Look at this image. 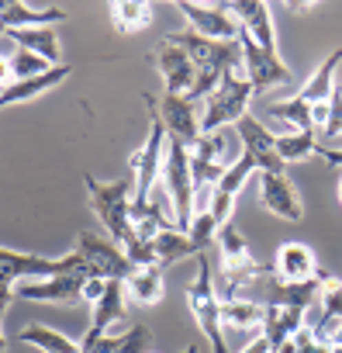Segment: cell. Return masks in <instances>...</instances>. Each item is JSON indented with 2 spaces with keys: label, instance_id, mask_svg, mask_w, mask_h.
<instances>
[{
  "label": "cell",
  "instance_id": "obj_1",
  "mask_svg": "<svg viewBox=\"0 0 342 353\" xmlns=\"http://www.w3.org/2000/svg\"><path fill=\"white\" fill-rule=\"evenodd\" d=\"M339 63H342V49H332V52L318 63V70L308 77V83H304L294 97H287V101H273V104L266 108V114H273V118L284 121V125H294L297 132H314L311 114H314L318 104H328V101H332Z\"/></svg>",
  "mask_w": 342,
  "mask_h": 353
},
{
  "label": "cell",
  "instance_id": "obj_2",
  "mask_svg": "<svg viewBox=\"0 0 342 353\" xmlns=\"http://www.w3.org/2000/svg\"><path fill=\"white\" fill-rule=\"evenodd\" d=\"M83 188H87V201H90L94 215L100 219V225L107 229V236H111L118 246H125V243L135 236V229H131L135 176L125 170L121 181L104 184V181H97L94 173H87V176H83Z\"/></svg>",
  "mask_w": 342,
  "mask_h": 353
},
{
  "label": "cell",
  "instance_id": "obj_3",
  "mask_svg": "<svg viewBox=\"0 0 342 353\" xmlns=\"http://www.w3.org/2000/svg\"><path fill=\"white\" fill-rule=\"evenodd\" d=\"M187 305H191V315H194L201 336L208 339V350L211 353H228L225 322H222V298H218V288H215V270H211L204 253L197 256V277L187 288Z\"/></svg>",
  "mask_w": 342,
  "mask_h": 353
},
{
  "label": "cell",
  "instance_id": "obj_4",
  "mask_svg": "<svg viewBox=\"0 0 342 353\" xmlns=\"http://www.w3.org/2000/svg\"><path fill=\"white\" fill-rule=\"evenodd\" d=\"M159 184L166 188L169 208H173V222L180 232L191 229L194 219V176H191V149L177 139L166 142V159H162V176Z\"/></svg>",
  "mask_w": 342,
  "mask_h": 353
},
{
  "label": "cell",
  "instance_id": "obj_5",
  "mask_svg": "<svg viewBox=\"0 0 342 353\" xmlns=\"http://www.w3.org/2000/svg\"><path fill=\"white\" fill-rule=\"evenodd\" d=\"M149 114H156L166 128L169 139L184 142L187 149H194L201 142V114H204V104L194 101L191 94H162V97H152V94H142Z\"/></svg>",
  "mask_w": 342,
  "mask_h": 353
},
{
  "label": "cell",
  "instance_id": "obj_6",
  "mask_svg": "<svg viewBox=\"0 0 342 353\" xmlns=\"http://www.w3.org/2000/svg\"><path fill=\"white\" fill-rule=\"evenodd\" d=\"M253 97H256V90L246 77L225 73L222 83L215 87V94H208V101H204L201 132L211 135V132H222V128H235L246 118V108H249Z\"/></svg>",
  "mask_w": 342,
  "mask_h": 353
},
{
  "label": "cell",
  "instance_id": "obj_7",
  "mask_svg": "<svg viewBox=\"0 0 342 353\" xmlns=\"http://www.w3.org/2000/svg\"><path fill=\"white\" fill-rule=\"evenodd\" d=\"M162 42L180 46L194 59L197 73L225 77V73H235L242 66V46L239 42H215V39H204L197 32H166Z\"/></svg>",
  "mask_w": 342,
  "mask_h": 353
},
{
  "label": "cell",
  "instance_id": "obj_8",
  "mask_svg": "<svg viewBox=\"0 0 342 353\" xmlns=\"http://www.w3.org/2000/svg\"><path fill=\"white\" fill-rule=\"evenodd\" d=\"M166 128L156 114H149V135L145 142L128 156V173L135 176V201H149L152 188L159 184V176H162V159H166Z\"/></svg>",
  "mask_w": 342,
  "mask_h": 353
},
{
  "label": "cell",
  "instance_id": "obj_9",
  "mask_svg": "<svg viewBox=\"0 0 342 353\" xmlns=\"http://www.w3.org/2000/svg\"><path fill=\"white\" fill-rule=\"evenodd\" d=\"M73 270H90L76 250L52 260V256H42V253H21V250L0 246V274H8L14 281H45V277L73 274Z\"/></svg>",
  "mask_w": 342,
  "mask_h": 353
},
{
  "label": "cell",
  "instance_id": "obj_10",
  "mask_svg": "<svg viewBox=\"0 0 342 353\" xmlns=\"http://www.w3.org/2000/svg\"><path fill=\"white\" fill-rule=\"evenodd\" d=\"M76 253L83 256V263L90 267V274L94 277H104V281H125L135 270L131 260L125 256V250L114 239H104L97 232H80L76 236Z\"/></svg>",
  "mask_w": 342,
  "mask_h": 353
},
{
  "label": "cell",
  "instance_id": "obj_11",
  "mask_svg": "<svg viewBox=\"0 0 342 353\" xmlns=\"http://www.w3.org/2000/svg\"><path fill=\"white\" fill-rule=\"evenodd\" d=\"M239 46H242L246 80L253 83L256 94H263V90H270V87H280V83H290V66L280 59V52L259 49L249 35H239Z\"/></svg>",
  "mask_w": 342,
  "mask_h": 353
},
{
  "label": "cell",
  "instance_id": "obj_12",
  "mask_svg": "<svg viewBox=\"0 0 342 353\" xmlns=\"http://www.w3.org/2000/svg\"><path fill=\"white\" fill-rule=\"evenodd\" d=\"M177 11L191 21V32L204 35V39H215V42H239L242 35V25L235 21L232 8L228 4H187V0H180Z\"/></svg>",
  "mask_w": 342,
  "mask_h": 353
},
{
  "label": "cell",
  "instance_id": "obj_13",
  "mask_svg": "<svg viewBox=\"0 0 342 353\" xmlns=\"http://www.w3.org/2000/svg\"><path fill=\"white\" fill-rule=\"evenodd\" d=\"M235 135H239V145L242 152L256 163L259 173H284L287 163L280 159L277 152V135L263 128V121H256L253 114H246L239 125H235Z\"/></svg>",
  "mask_w": 342,
  "mask_h": 353
},
{
  "label": "cell",
  "instance_id": "obj_14",
  "mask_svg": "<svg viewBox=\"0 0 342 353\" xmlns=\"http://www.w3.org/2000/svg\"><path fill=\"white\" fill-rule=\"evenodd\" d=\"M259 208L284 222L304 219V205H301L297 188L290 184L287 173H259Z\"/></svg>",
  "mask_w": 342,
  "mask_h": 353
},
{
  "label": "cell",
  "instance_id": "obj_15",
  "mask_svg": "<svg viewBox=\"0 0 342 353\" xmlns=\"http://www.w3.org/2000/svg\"><path fill=\"white\" fill-rule=\"evenodd\" d=\"M156 59L159 73H162V83H166V94H191L194 90V80H197V66L194 59L173 46V42H159L156 52H149V63Z\"/></svg>",
  "mask_w": 342,
  "mask_h": 353
},
{
  "label": "cell",
  "instance_id": "obj_16",
  "mask_svg": "<svg viewBox=\"0 0 342 353\" xmlns=\"http://www.w3.org/2000/svg\"><path fill=\"white\" fill-rule=\"evenodd\" d=\"M90 277H94L90 270H73V274L45 277V281H21L14 294L25 298V301H80L83 298V284Z\"/></svg>",
  "mask_w": 342,
  "mask_h": 353
},
{
  "label": "cell",
  "instance_id": "obj_17",
  "mask_svg": "<svg viewBox=\"0 0 342 353\" xmlns=\"http://www.w3.org/2000/svg\"><path fill=\"white\" fill-rule=\"evenodd\" d=\"M318 315L308 319V329L314 332L318 343L332 346V336L342 329V281L332 274H321V298H318Z\"/></svg>",
  "mask_w": 342,
  "mask_h": 353
},
{
  "label": "cell",
  "instance_id": "obj_18",
  "mask_svg": "<svg viewBox=\"0 0 342 353\" xmlns=\"http://www.w3.org/2000/svg\"><path fill=\"white\" fill-rule=\"evenodd\" d=\"M270 267H273V281L277 284H304V281H314L321 274L308 243H284Z\"/></svg>",
  "mask_w": 342,
  "mask_h": 353
},
{
  "label": "cell",
  "instance_id": "obj_19",
  "mask_svg": "<svg viewBox=\"0 0 342 353\" xmlns=\"http://www.w3.org/2000/svg\"><path fill=\"white\" fill-rule=\"evenodd\" d=\"M235 21L242 25V35H249L259 49L266 52H277V35H273V14L266 4H259V0H235V4H228Z\"/></svg>",
  "mask_w": 342,
  "mask_h": 353
},
{
  "label": "cell",
  "instance_id": "obj_20",
  "mask_svg": "<svg viewBox=\"0 0 342 353\" xmlns=\"http://www.w3.org/2000/svg\"><path fill=\"white\" fill-rule=\"evenodd\" d=\"M63 21H66V11H59V8H28L21 0H0V25H4V32L52 28Z\"/></svg>",
  "mask_w": 342,
  "mask_h": 353
},
{
  "label": "cell",
  "instance_id": "obj_21",
  "mask_svg": "<svg viewBox=\"0 0 342 353\" xmlns=\"http://www.w3.org/2000/svg\"><path fill=\"white\" fill-rule=\"evenodd\" d=\"M66 77H70V66H52V70H45V73H39V77L14 80L8 90H0V111H4V108H14V104H25V101H35V97H42L45 90L59 87Z\"/></svg>",
  "mask_w": 342,
  "mask_h": 353
},
{
  "label": "cell",
  "instance_id": "obj_22",
  "mask_svg": "<svg viewBox=\"0 0 342 353\" xmlns=\"http://www.w3.org/2000/svg\"><path fill=\"white\" fill-rule=\"evenodd\" d=\"M125 281H107V291L104 298L94 305V319H90V329L87 336H107V329L121 325L125 322Z\"/></svg>",
  "mask_w": 342,
  "mask_h": 353
},
{
  "label": "cell",
  "instance_id": "obj_23",
  "mask_svg": "<svg viewBox=\"0 0 342 353\" xmlns=\"http://www.w3.org/2000/svg\"><path fill=\"white\" fill-rule=\"evenodd\" d=\"M304 325H308V312H304V308H294V305H266L263 336H266L273 346L287 343V339L297 336Z\"/></svg>",
  "mask_w": 342,
  "mask_h": 353
},
{
  "label": "cell",
  "instance_id": "obj_24",
  "mask_svg": "<svg viewBox=\"0 0 342 353\" xmlns=\"http://www.w3.org/2000/svg\"><path fill=\"white\" fill-rule=\"evenodd\" d=\"M125 294L142 305V308H152L162 301L166 294V284H162V267H135L128 277H125Z\"/></svg>",
  "mask_w": 342,
  "mask_h": 353
},
{
  "label": "cell",
  "instance_id": "obj_25",
  "mask_svg": "<svg viewBox=\"0 0 342 353\" xmlns=\"http://www.w3.org/2000/svg\"><path fill=\"white\" fill-rule=\"evenodd\" d=\"M25 52H35L49 66H63V46L52 28H25V32H8Z\"/></svg>",
  "mask_w": 342,
  "mask_h": 353
},
{
  "label": "cell",
  "instance_id": "obj_26",
  "mask_svg": "<svg viewBox=\"0 0 342 353\" xmlns=\"http://www.w3.org/2000/svg\"><path fill=\"white\" fill-rule=\"evenodd\" d=\"M152 253H156V263L166 267V263H177V260H187V256H201L194 239L180 229H162L156 239H152Z\"/></svg>",
  "mask_w": 342,
  "mask_h": 353
},
{
  "label": "cell",
  "instance_id": "obj_27",
  "mask_svg": "<svg viewBox=\"0 0 342 353\" xmlns=\"http://www.w3.org/2000/svg\"><path fill=\"white\" fill-rule=\"evenodd\" d=\"M14 339H18V343H28V346H35V350H42V353H80V343H76V339L63 336L59 329L39 325V322L25 325Z\"/></svg>",
  "mask_w": 342,
  "mask_h": 353
},
{
  "label": "cell",
  "instance_id": "obj_28",
  "mask_svg": "<svg viewBox=\"0 0 342 353\" xmlns=\"http://www.w3.org/2000/svg\"><path fill=\"white\" fill-rule=\"evenodd\" d=\"M111 25L121 35L142 32L145 25H152V8L142 0H118V4H111Z\"/></svg>",
  "mask_w": 342,
  "mask_h": 353
},
{
  "label": "cell",
  "instance_id": "obj_29",
  "mask_svg": "<svg viewBox=\"0 0 342 353\" xmlns=\"http://www.w3.org/2000/svg\"><path fill=\"white\" fill-rule=\"evenodd\" d=\"M263 315H266V308L256 301H242V298L222 301V322L228 329H256V325H263Z\"/></svg>",
  "mask_w": 342,
  "mask_h": 353
},
{
  "label": "cell",
  "instance_id": "obj_30",
  "mask_svg": "<svg viewBox=\"0 0 342 353\" xmlns=\"http://www.w3.org/2000/svg\"><path fill=\"white\" fill-rule=\"evenodd\" d=\"M277 152L284 163H301L308 156H318V139L314 132H290V135H277Z\"/></svg>",
  "mask_w": 342,
  "mask_h": 353
},
{
  "label": "cell",
  "instance_id": "obj_31",
  "mask_svg": "<svg viewBox=\"0 0 342 353\" xmlns=\"http://www.w3.org/2000/svg\"><path fill=\"white\" fill-rule=\"evenodd\" d=\"M187 236L194 239L197 253H201V250H208V243L218 236V222L211 219V212H204V215H194V219H191V229H187Z\"/></svg>",
  "mask_w": 342,
  "mask_h": 353
},
{
  "label": "cell",
  "instance_id": "obj_32",
  "mask_svg": "<svg viewBox=\"0 0 342 353\" xmlns=\"http://www.w3.org/2000/svg\"><path fill=\"white\" fill-rule=\"evenodd\" d=\"M11 66H14V80H28V77H39V73H45V70H52L45 59H39L35 52H18L14 59H11Z\"/></svg>",
  "mask_w": 342,
  "mask_h": 353
},
{
  "label": "cell",
  "instance_id": "obj_33",
  "mask_svg": "<svg viewBox=\"0 0 342 353\" xmlns=\"http://www.w3.org/2000/svg\"><path fill=\"white\" fill-rule=\"evenodd\" d=\"M104 291H107V281H104V277H90V281L83 284V298H80V301L94 308V305L104 298Z\"/></svg>",
  "mask_w": 342,
  "mask_h": 353
},
{
  "label": "cell",
  "instance_id": "obj_34",
  "mask_svg": "<svg viewBox=\"0 0 342 353\" xmlns=\"http://www.w3.org/2000/svg\"><path fill=\"white\" fill-rule=\"evenodd\" d=\"M14 277H8V274H0V319H4V312H8V305H11V298H14Z\"/></svg>",
  "mask_w": 342,
  "mask_h": 353
},
{
  "label": "cell",
  "instance_id": "obj_35",
  "mask_svg": "<svg viewBox=\"0 0 342 353\" xmlns=\"http://www.w3.org/2000/svg\"><path fill=\"white\" fill-rule=\"evenodd\" d=\"M11 83H14V66L8 56H0V90H8Z\"/></svg>",
  "mask_w": 342,
  "mask_h": 353
},
{
  "label": "cell",
  "instance_id": "obj_36",
  "mask_svg": "<svg viewBox=\"0 0 342 353\" xmlns=\"http://www.w3.org/2000/svg\"><path fill=\"white\" fill-rule=\"evenodd\" d=\"M242 353H273V343H270V339L259 332V336H256V339H253V343L242 350Z\"/></svg>",
  "mask_w": 342,
  "mask_h": 353
},
{
  "label": "cell",
  "instance_id": "obj_37",
  "mask_svg": "<svg viewBox=\"0 0 342 353\" xmlns=\"http://www.w3.org/2000/svg\"><path fill=\"white\" fill-rule=\"evenodd\" d=\"M318 156H321L325 163H332V166H342V149H332V145H321V142H318Z\"/></svg>",
  "mask_w": 342,
  "mask_h": 353
},
{
  "label": "cell",
  "instance_id": "obj_38",
  "mask_svg": "<svg viewBox=\"0 0 342 353\" xmlns=\"http://www.w3.org/2000/svg\"><path fill=\"white\" fill-rule=\"evenodd\" d=\"M314 353H335V346H328V343H318V346H314Z\"/></svg>",
  "mask_w": 342,
  "mask_h": 353
},
{
  "label": "cell",
  "instance_id": "obj_39",
  "mask_svg": "<svg viewBox=\"0 0 342 353\" xmlns=\"http://www.w3.org/2000/svg\"><path fill=\"white\" fill-rule=\"evenodd\" d=\"M332 346H342V329H339V332L332 336Z\"/></svg>",
  "mask_w": 342,
  "mask_h": 353
},
{
  "label": "cell",
  "instance_id": "obj_40",
  "mask_svg": "<svg viewBox=\"0 0 342 353\" xmlns=\"http://www.w3.org/2000/svg\"><path fill=\"white\" fill-rule=\"evenodd\" d=\"M4 350H8V336H4V332H0V353H4Z\"/></svg>",
  "mask_w": 342,
  "mask_h": 353
},
{
  "label": "cell",
  "instance_id": "obj_41",
  "mask_svg": "<svg viewBox=\"0 0 342 353\" xmlns=\"http://www.w3.org/2000/svg\"><path fill=\"white\" fill-rule=\"evenodd\" d=\"M184 353H201V350L197 346H184Z\"/></svg>",
  "mask_w": 342,
  "mask_h": 353
},
{
  "label": "cell",
  "instance_id": "obj_42",
  "mask_svg": "<svg viewBox=\"0 0 342 353\" xmlns=\"http://www.w3.org/2000/svg\"><path fill=\"white\" fill-rule=\"evenodd\" d=\"M339 201H342V181H339Z\"/></svg>",
  "mask_w": 342,
  "mask_h": 353
},
{
  "label": "cell",
  "instance_id": "obj_43",
  "mask_svg": "<svg viewBox=\"0 0 342 353\" xmlns=\"http://www.w3.org/2000/svg\"><path fill=\"white\" fill-rule=\"evenodd\" d=\"M335 353H342V346H335Z\"/></svg>",
  "mask_w": 342,
  "mask_h": 353
},
{
  "label": "cell",
  "instance_id": "obj_44",
  "mask_svg": "<svg viewBox=\"0 0 342 353\" xmlns=\"http://www.w3.org/2000/svg\"><path fill=\"white\" fill-rule=\"evenodd\" d=\"M0 32H4V25H0Z\"/></svg>",
  "mask_w": 342,
  "mask_h": 353
}]
</instances>
